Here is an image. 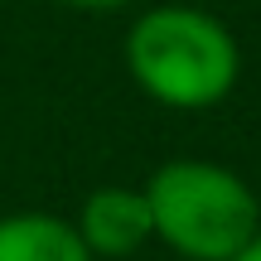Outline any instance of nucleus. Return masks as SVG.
I'll return each instance as SVG.
<instances>
[{"instance_id":"f257e3e1","label":"nucleus","mask_w":261,"mask_h":261,"mask_svg":"<svg viewBox=\"0 0 261 261\" xmlns=\"http://www.w3.org/2000/svg\"><path fill=\"white\" fill-rule=\"evenodd\" d=\"M130 77L165 107H213L237 83V39L227 24L189 5H160L126 34Z\"/></svg>"},{"instance_id":"f03ea898","label":"nucleus","mask_w":261,"mask_h":261,"mask_svg":"<svg viewBox=\"0 0 261 261\" xmlns=\"http://www.w3.org/2000/svg\"><path fill=\"white\" fill-rule=\"evenodd\" d=\"M155 237L189 261H232L261 232L256 194L223 165L174 160L145 189Z\"/></svg>"},{"instance_id":"7ed1b4c3","label":"nucleus","mask_w":261,"mask_h":261,"mask_svg":"<svg viewBox=\"0 0 261 261\" xmlns=\"http://www.w3.org/2000/svg\"><path fill=\"white\" fill-rule=\"evenodd\" d=\"M150 232H155L150 203L136 189H97L77 218V237L97 256H130Z\"/></svg>"},{"instance_id":"20e7f679","label":"nucleus","mask_w":261,"mask_h":261,"mask_svg":"<svg viewBox=\"0 0 261 261\" xmlns=\"http://www.w3.org/2000/svg\"><path fill=\"white\" fill-rule=\"evenodd\" d=\"M0 261H92L73 223L54 213L0 218Z\"/></svg>"},{"instance_id":"39448f33","label":"nucleus","mask_w":261,"mask_h":261,"mask_svg":"<svg viewBox=\"0 0 261 261\" xmlns=\"http://www.w3.org/2000/svg\"><path fill=\"white\" fill-rule=\"evenodd\" d=\"M232 261H261V232H256V237H252V242H247V247H242V252H237Z\"/></svg>"},{"instance_id":"423d86ee","label":"nucleus","mask_w":261,"mask_h":261,"mask_svg":"<svg viewBox=\"0 0 261 261\" xmlns=\"http://www.w3.org/2000/svg\"><path fill=\"white\" fill-rule=\"evenodd\" d=\"M68 5H83V10H112V5H130V0H68Z\"/></svg>"}]
</instances>
